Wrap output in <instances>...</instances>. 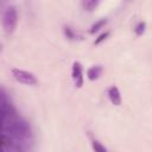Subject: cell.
I'll use <instances>...</instances> for the list:
<instances>
[{
  "instance_id": "7a4b0ae2",
  "label": "cell",
  "mask_w": 152,
  "mask_h": 152,
  "mask_svg": "<svg viewBox=\"0 0 152 152\" xmlns=\"http://www.w3.org/2000/svg\"><path fill=\"white\" fill-rule=\"evenodd\" d=\"M18 25V12L14 6H8L2 15V27L6 34H12Z\"/></svg>"
},
{
  "instance_id": "6da1fadb",
  "label": "cell",
  "mask_w": 152,
  "mask_h": 152,
  "mask_svg": "<svg viewBox=\"0 0 152 152\" xmlns=\"http://www.w3.org/2000/svg\"><path fill=\"white\" fill-rule=\"evenodd\" d=\"M4 121H5L4 128L11 135L24 137V135H27L30 133V128H28L27 122L20 118H13L11 115L7 119H5Z\"/></svg>"
},
{
  "instance_id": "8992f818",
  "label": "cell",
  "mask_w": 152,
  "mask_h": 152,
  "mask_svg": "<svg viewBox=\"0 0 152 152\" xmlns=\"http://www.w3.org/2000/svg\"><path fill=\"white\" fill-rule=\"evenodd\" d=\"M102 74V66L101 65H93L87 70V77L90 81L97 80Z\"/></svg>"
},
{
  "instance_id": "9c48e42d",
  "label": "cell",
  "mask_w": 152,
  "mask_h": 152,
  "mask_svg": "<svg viewBox=\"0 0 152 152\" xmlns=\"http://www.w3.org/2000/svg\"><path fill=\"white\" fill-rule=\"evenodd\" d=\"M145 30H146V23L145 21H140V23L137 24V26L134 28V32H135L137 36H142Z\"/></svg>"
},
{
  "instance_id": "30bf717a",
  "label": "cell",
  "mask_w": 152,
  "mask_h": 152,
  "mask_svg": "<svg viewBox=\"0 0 152 152\" xmlns=\"http://www.w3.org/2000/svg\"><path fill=\"white\" fill-rule=\"evenodd\" d=\"M91 146H93V150H95V151H97V152H106V151H107L106 147L102 146L101 142L97 141V140H93V141H91Z\"/></svg>"
},
{
  "instance_id": "5b68a950",
  "label": "cell",
  "mask_w": 152,
  "mask_h": 152,
  "mask_svg": "<svg viewBox=\"0 0 152 152\" xmlns=\"http://www.w3.org/2000/svg\"><path fill=\"white\" fill-rule=\"evenodd\" d=\"M108 97H109V101L114 104V106H120L121 102H122V99H121V94H120V90L116 86H112L109 87L108 91Z\"/></svg>"
},
{
  "instance_id": "ba28073f",
  "label": "cell",
  "mask_w": 152,
  "mask_h": 152,
  "mask_svg": "<svg viewBox=\"0 0 152 152\" xmlns=\"http://www.w3.org/2000/svg\"><path fill=\"white\" fill-rule=\"evenodd\" d=\"M106 23H107V20L106 19H100V20H97L95 24H93L91 26H90V30H89V33H91V34H94L95 32H97V31H100L104 25H106Z\"/></svg>"
},
{
  "instance_id": "8fae6325",
  "label": "cell",
  "mask_w": 152,
  "mask_h": 152,
  "mask_svg": "<svg viewBox=\"0 0 152 152\" xmlns=\"http://www.w3.org/2000/svg\"><path fill=\"white\" fill-rule=\"evenodd\" d=\"M108 36H109V32H108V31H106V32H103V33H101V34H100V36H99V37H97V38L95 39V42H94V44H95V45H97V44H100V43H101V42H103V40H104V39H106V38H107Z\"/></svg>"
},
{
  "instance_id": "277c9868",
  "label": "cell",
  "mask_w": 152,
  "mask_h": 152,
  "mask_svg": "<svg viewBox=\"0 0 152 152\" xmlns=\"http://www.w3.org/2000/svg\"><path fill=\"white\" fill-rule=\"evenodd\" d=\"M71 77L75 87L81 88L83 86V68L80 62H74L71 68Z\"/></svg>"
},
{
  "instance_id": "7c38bea8",
  "label": "cell",
  "mask_w": 152,
  "mask_h": 152,
  "mask_svg": "<svg viewBox=\"0 0 152 152\" xmlns=\"http://www.w3.org/2000/svg\"><path fill=\"white\" fill-rule=\"evenodd\" d=\"M64 32H65L66 37H69L70 39H74V38H75V33L71 31V28H70V27H64Z\"/></svg>"
},
{
  "instance_id": "4fadbf2b",
  "label": "cell",
  "mask_w": 152,
  "mask_h": 152,
  "mask_svg": "<svg viewBox=\"0 0 152 152\" xmlns=\"http://www.w3.org/2000/svg\"><path fill=\"white\" fill-rule=\"evenodd\" d=\"M0 50H1V46H0Z\"/></svg>"
},
{
  "instance_id": "52a82bcc",
  "label": "cell",
  "mask_w": 152,
  "mask_h": 152,
  "mask_svg": "<svg viewBox=\"0 0 152 152\" xmlns=\"http://www.w3.org/2000/svg\"><path fill=\"white\" fill-rule=\"evenodd\" d=\"M100 1L101 0H81V5H82L83 10H86L88 12H91L99 6Z\"/></svg>"
},
{
  "instance_id": "3957f363",
  "label": "cell",
  "mask_w": 152,
  "mask_h": 152,
  "mask_svg": "<svg viewBox=\"0 0 152 152\" xmlns=\"http://www.w3.org/2000/svg\"><path fill=\"white\" fill-rule=\"evenodd\" d=\"M11 74H12L13 78L15 81H18L19 83H23L25 86H36L38 83V80H37L36 75L31 71L23 70V69H19V68H12Z\"/></svg>"
}]
</instances>
